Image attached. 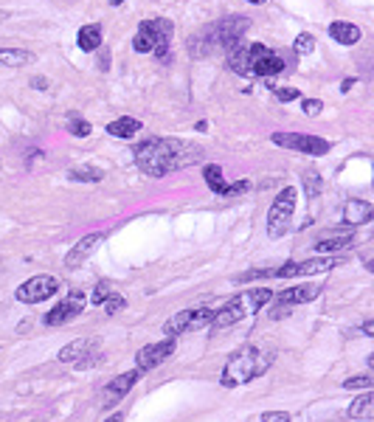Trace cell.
Wrapping results in <instances>:
<instances>
[{
	"label": "cell",
	"instance_id": "obj_21",
	"mask_svg": "<svg viewBox=\"0 0 374 422\" xmlns=\"http://www.w3.org/2000/svg\"><path fill=\"white\" fill-rule=\"evenodd\" d=\"M76 46L82 51H96L102 46V26L99 23H91V26H82L79 34H76Z\"/></svg>",
	"mask_w": 374,
	"mask_h": 422
},
{
	"label": "cell",
	"instance_id": "obj_29",
	"mask_svg": "<svg viewBox=\"0 0 374 422\" xmlns=\"http://www.w3.org/2000/svg\"><path fill=\"white\" fill-rule=\"evenodd\" d=\"M371 383H374V380H371L368 374H355V377L344 380V389H349V392H355V389H363V392H368V389H371Z\"/></svg>",
	"mask_w": 374,
	"mask_h": 422
},
{
	"label": "cell",
	"instance_id": "obj_9",
	"mask_svg": "<svg viewBox=\"0 0 374 422\" xmlns=\"http://www.w3.org/2000/svg\"><path fill=\"white\" fill-rule=\"evenodd\" d=\"M59 363H73L76 369H88L93 363H99V344L93 338H76L68 347L59 349Z\"/></svg>",
	"mask_w": 374,
	"mask_h": 422
},
{
	"label": "cell",
	"instance_id": "obj_33",
	"mask_svg": "<svg viewBox=\"0 0 374 422\" xmlns=\"http://www.w3.org/2000/svg\"><path fill=\"white\" fill-rule=\"evenodd\" d=\"M259 419L262 422H290V414L287 411H265Z\"/></svg>",
	"mask_w": 374,
	"mask_h": 422
},
{
	"label": "cell",
	"instance_id": "obj_8",
	"mask_svg": "<svg viewBox=\"0 0 374 422\" xmlns=\"http://www.w3.org/2000/svg\"><path fill=\"white\" fill-rule=\"evenodd\" d=\"M276 147H284L290 152H301V155H326L332 144L318 136H301V133H273L270 138Z\"/></svg>",
	"mask_w": 374,
	"mask_h": 422
},
{
	"label": "cell",
	"instance_id": "obj_16",
	"mask_svg": "<svg viewBox=\"0 0 374 422\" xmlns=\"http://www.w3.org/2000/svg\"><path fill=\"white\" fill-rule=\"evenodd\" d=\"M104 242V234H88V237H82L71 250H68V257H65V265L68 268H79L82 262H85L91 253Z\"/></svg>",
	"mask_w": 374,
	"mask_h": 422
},
{
	"label": "cell",
	"instance_id": "obj_26",
	"mask_svg": "<svg viewBox=\"0 0 374 422\" xmlns=\"http://www.w3.org/2000/svg\"><path fill=\"white\" fill-rule=\"evenodd\" d=\"M71 181H82V183H99L104 178V172L99 166H73L68 172Z\"/></svg>",
	"mask_w": 374,
	"mask_h": 422
},
{
	"label": "cell",
	"instance_id": "obj_14",
	"mask_svg": "<svg viewBox=\"0 0 374 422\" xmlns=\"http://www.w3.org/2000/svg\"><path fill=\"white\" fill-rule=\"evenodd\" d=\"M172 355H175V338H163V341H158V344H149L135 355L138 371H149V369L160 366L163 360H169Z\"/></svg>",
	"mask_w": 374,
	"mask_h": 422
},
{
	"label": "cell",
	"instance_id": "obj_15",
	"mask_svg": "<svg viewBox=\"0 0 374 422\" xmlns=\"http://www.w3.org/2000/svg\"><path fill=\"white\" fill-rule=\"evenodd\" d=\"M144 371H138V369H133V371H127V374H118V377H113L110 383L104 386V392H102V403H104V408H110V405H115L121 397H127V392L138 383V377H141Z\"/></svg>",
	"mask_w": 374,
	"mask_h": 422
},
{
	"label": "cell",
	"instance_id": "obj_36",
	"mask_svg": "<svg viewBox=\"0 0 374 422\" xmlns=\"http://www.w3.org/2000/svg\"><path fill=\"white\" fill-rule=\"evenodd\" d=\"M321 107H324V104H321L318 99H304V102H301V110H304L307 116H318Z\"/></svg>",
	"mask_w": 374,
	"mask_h": 422
},
{
	"label": "cell",
	"instance_id": "obj_12",
	"mask_svg": "<svg viewBox=\"0 0 374 422\" xmlns=\"http://www.w3.org/2000/svg\"><path fill=\"white\" fill-rule=\"evenodd\" d=\"M247 62H251V73L254 76H276L284 71V57H279L276 51H270L262 42L247 46Z\"/></svg>",
	"mask_w": 374,
	"mask_h": 422
},
{
	"label": "cell",
	"instance_id": "obj_19",
	"mask_svg": "<svg viewBox=\"0 0 374 422\" xmlns=\"http://www.w3.org/2000/svg\"><path fill=\"white\" fill-rule=\"evenodd\" d=\"M329 37L335 39V42H341V46H357L360 42V28L355 26V23H344V20H335L329 26Z\"/></svg>",
	"mask_w": 374,
	"mask_h": 422
},
{
	"label": "cell",
	"instance_id": "obj_4",
	"mask_svg": "<svg viewBox=\"0 0 374 422\" xmlns=\"http://www.w3.org/2000/svg\"><path fill=\"white\" fill-rule=\"evenodd\" d=\"M270 299H273L270 287H254V290H247V293L236 295V299H231L225 307H220V310L214 313V321H212V327H214V329H225V327H234V324H239L245 315H251V313L262 310V307H265Z\"/></svg>",
	"mask_w": 374,
	"mask_h": 422
},
{
	"label": "cell",
	"instance_id": "obj_31",
	"mask_svg": "<svg viewBox=\"0 0 374 422\" xmlns=\"http://www.w3.org/2000/svg\"><path fill=\"white\" fill-rule=\"evenodd\" d=\"M124 307H127V299H124V295H118V293H113L110 299L104 302V313H107V315H115V313L124 310Z\"/></svg>",
	"mask_w": 374,
	"mask_h": 422
},
{
	"label": "cell",
	"instance_id": "obj_22",
	"mask_svg": "<svg viewBox=\"0 0 374 422\" xmlns=\"http://www.w3.org/2000/svg\"><path fill=\"white\" fill-rule=\"evenodd\" d=\"M141 130V121L138 118H115V121H110L107 124V133L113 136V138H133L135 133Z\"/></svg>",
	"mask_w": 374,
	"mask_h": 422
},
{
	"label": "cell",
	"instance_id": "obj_30",
	"mask_svg": "<svg viewBox=\"0 0 374 422\" xmlns=\"http://www.w3.org/2000/svg\"><path fill=\"white\" fill-rule=\"evenodd\" d=\"M296 54L299 57H304V54H312V48H315V37L312 34H299V39H296Z\"/></svg>",
	"mask_w": 374,
	"mask_h": 422
},
{
	"label": "cell",
	"instance_id": "obj_24",
	"mask_svg": "<svg viewBox=\"0 0 374 422\" xmlns=\"http://www.w3.org/2000/svg\"><path fill=\"white\" fill-rule=\"evenodd\" d=\"M346 414H349V419H371L374 416V394L366 392L357 400H352V405H349Z\"/></svg>",
	"mask_w": 374,
	"mask_h": 422
},
{
	"label": "cell",
	"instance_id": "obj_1",
	"mask_svg": "<svg viewBox=\"0 0 374 422\" xmlns=\"http://www.w3.org/2000/svg\"><path fill=\"white\" fill-rule=\"evenodd\" d=\"M197 160H203V149L180 138H149L135 147V163L149 178H163Z\"/></svg>",
	"mask_w": 374,
	"mask_h": 422
},
{
	"label": "cell",
	"instance_id": "obj_6",
	"mask_svg": "<svg viewBox=\"0 0 374 422\" xmlns=\"http://www.w3.org/2000/svg\"><path fill=\"white\" fill-rule=\"evenodd\" d=\"M138 34L152 46V54H155L160 62L169 59V46H172V34H175L172 20H166V17L144 20V23L138 26Z\"/></svg>",
	"mask_w": 374,
	"mask_h": 422
},
{
	"label": "cell",
	"instance_id": "obj_11",
	"mask_svg": "<svg viewBox=\"0 0 374 422\" xmlns=\"http://www.w3.org/2000/svg\"><path fill=\"white\" fill-rule=\"evenodd\" d=\"M85 304H88L85 293H82V290H71L51 313H46L43 321H46V327H62V324H68V321H73V318H79L82 313H85Z\"/></svg>",
	"mask_w": 374,
	"mask_h": 422
},
{
	"label": "cell",
	"instance_id": "obj_42",
	"mask_svg": "<svg viewBox=\"0 0 374 422\" xmlns=\"http://www.w3.org/2000/svg\"><path fill=\"white\" fill-rule=\"evenodd\" d=\"M9 20V12L6 9H0V23H6Z\"/></svg>",
	"mask_w": 374,
	"mask_h": 422
},
{
	"label": "cell",
	"instance_id": "obj_2",
	"mask_svg": "<svg viewBox=\"0 0 374 422\" xmlns=\"http://www.w3.org/2000/svg\"><path fill=\"white\" fill-rule=\"evenodd\" d=\"M251 28V20L247 17H223L212 26H205L203 31L191 34L189 37V54L194 57H209L214 51H228L231 46H236V42L245 37V31Z\"/></svg>",
	"mask_w": 374,
	"mask_h": 422
},
{
	"label": "cell",
	"instance_id": "obj_20",
	"mask_svg": "<svg viewBox=\"0 0 374 422\" xmlns=\"http://www.w3.org/2000/svg\"><path fill=\"white\" fill-rule=\"evenodd\" d=\"M228 68L234 73H239V76H254L251 73V62H247V46L242 39L236 42V46L228 48Z\"/></svg>",
	"mask_w": 374,
	"mask_h": 422
},
{
	"label": "cell",
	"instance_id": "obj_17",
	"mask_svg": "<svg viewBox=\"0 0 374 422\" xmlns=\"http://www.w3.org/2000/svg\"><path fill=\"white\" fill-rule=\"evenodd\" d=\"M371 217H374V205L368 200H357V197L346 200V205H344V226H349V228L366 226Z\"/></svg>",
	"mask_w": 374,
	"mask_h": 422
},
{
	"label": "cell",
	"instance_id": "obj_18",
	"mask_svg": "<svg viewBox=\"0 0 374 422\" xmlns=\"http://www.w3.org/2000/svg\"><path fill=\"white\" fill-rule=\"evenodd\" d=\"M321 295V284H299V287H290L284 290L276 304H284V307H296V304H307L312 299H318Z\"/></svg>",
	"mask_w": 374,
	"mask_h": 422
},
{
	"label": "cell",
	"instance_id": "obj_37",
	"mask_svg": "<svg viewBox=\"0 0 374 422\" xmlns=\"http://www.w3.org/2000/svg\"><path fill=\"white\" fill-rule=\"evenodd\" d=\"M133 48H135L138 54H152V46H149V42H147L141 34H135V37H133Z\"/></svg>",
	"mask_w": 374,
	"mask_h": 422
},
{
	"label": "cell",
	"instance_id": "obj_28",
	"mask_svg": "<svg viewBox=\"0 0 374 422\" xmlns=\"http://www.w3.org/2000/svg\"><path fill=\"white\" fill-rule=\"evenodd\" d=\"M304 192H307V197H318L321 194V175L315 172V169L304 172Z\"/></svg>",
	"mask_w": 374,
	"mask_h": 422
},
{
	"label": "cell",
	"instance_id": "obj_7",
	"mask_svg": "<svg viewBox=\"0 0 374 422\" xmlns=\"http://www.w3.org/2000/svg\"><path fill=\"white\" fill-rule=\"evenodd\" d=\"M335 265H341L338 257H315V259H304V262H287L276 270H268V279H299V276L329 273Z\"/></svg>",
	"mask_w": 374,
	"mask_h": 422
},
{
	"label": "cell",
	"instance_id": "obj_27",
	"mask_svg": "<svg viewBox=\"0 0 374 422\" xmlns=\"http://www.w3.org/2000/svg\"><path fill=\"white\" fill-rule=\"evenodd\" d=\"M68 133L76 136V138H85L91 136V121L85 118H79V116H71V124H68Z\"/></svg>",
	"mask_w": 374,
	"mask_h": 422
},
{
	"label": "cell",
	"instance_id": "obj_40",
	"mask_svg": "<svg viewBox=\"0 0 374 422\" xmlns=\"http://www.w3.org/2000/svg\"><path fill=\"white\" fill-rule=\"evenodd\" d=\"M363 335H374V321H366L363 324Z\"/></svg>",
	"mask_w": 374,
	"mask_h": 422
},
{
	"label": "cell",
	"instance_id": "obj_25",
	"mask_svg": "<svg viewBox=\"0 0 374 422\" xmlns=\"http://www.w3.org/2000/svg\"><path fill=\"white\" fill-rule=\"evenodd\" d=\"M203 178H205V183H209V189H212L214 194L225 197V189H228V183H225V178H223V169H220L217 163H209V166H203Z\"/></svg>",
	"mask_w": 374,
	"mask_h": 422
},
{
	"label": "cell",
	"instance_id": "obj_5",
	"mask_svg": "<svg viewBox=\"0 0 374 422\" xmlns=\"http://www.w3.org/2000/svg\"><path fill=\"white\" fill-rule=\"evenodd\" d=\"M293 211H296V189L293 186H284L270 211H268V234L276 239V237H284L290 231V220H293Z\"/></svg>",
	"mask_w": 374,
	"mask_h": 422
},
{
	"label": "cell",
	"instance_id": "obj_13",
	"mask_svg": "<svg viewBox=\"0 0 374 422\" xmlns=\"http://www.w3.org/2000/svg\"><path fill=\"white\" fill-rule=\"evenodd\" d=\"M352 242H355V228L341 226V228L321 231V234L315 237V250L324 253V257H332V253H338V250L349 248Z\"/></svg>",
	"mask_w": 374,
	"mask_h": 422
},
{
	"label": "cell",
	"instance_id": "obj_41",
	"mask_svg": "<svg viewBox=\"0 0 374 422\" xmlns=\"http://www.w3.org/2000/svg\"><path fill=\"white\" fill-rule=\"evenodd\" d=\"M107 422H124V414H113Z\"/></svg>",
	"mask_w": 374,
	"mask_h": 422
},
{
	"label": "cell",
	"instance_id": "obj_10",
	"mask_svg": "<svg viewBox=\"0 0 374 422\" xmlns=\"http://www.w3.org/2000/svg\"><path fill=\"white\" fill-rule=\"evenodd\" d=\"M57 293H59V282L54 276H34L15 290V299L23 302V304H39V302L51 299V295H57Z\"/></svg>",
	"mask_w": 374,
	"mask_h": 422
},
{
	"label": "cell",
	"instance_id": "obj_3",
	"mask_svg": "<svg viewBox=\"0 0 374 422\" xmlns=\"http://www.w3.org/2000/svg\"><path fill=\"white\" fill-rule=\"evenodd\" d=\"M273 363V355L270 352H262L259 347H242L239 352H234L228 358V363L223 366V377L220 383L225 389H236V386H245L251 380L262 377L268 371V366Z\"/></svg>",
	"mask_w": 374,
	"mask_h": 422
},
{
	"label": "cell",
	"instance_id": "obj_32",
	"mask_svg": "<svg viewBox=\"0 0 374 422\" xmlns=\"http://www.w3.org/2000/svg\"><path fill=\"white\" fill-rule=\"evenodd\" d=\"M110 295H113V287H110V284H104V282H102V284H96V290H93V304H99V307H102V304L110 299Z\"/></svg>",
	"mask_w": 374,
	"mask_h": 422
},
{
	"label": "cell",
	"instance_id": "obj_35",
	"mask_svg": "<svg viewBox=\"0 0 374 422\" xmlns=\"http://www.w3.org/2000/svg\"><path fill=\"white\" fill-rule=\"evenodd\" d=\"M276 99L279 102H293V99H299V91L296 88H276Z\"/></svg>",
	"mask_w": 374,
	"mask_h": 422
},
{
	"label": "cell",
	"instance_id": "obj_38",
	"mask_svg": "<svg viewBox=\"0 0 374 422\" xmlns=\"http://www.w3.org/2000/svg\"><path fill=\"white\" fill-rule=\"evenodd\" d=\"M31 88H34V91H48V79H46V76H34V79H31Z\"/></svg>",
	"mask_w": 374,
	"mask_h": 422
},
{
	"label": "cell",
	"instance_id": "obj_44",
	"mask_svg": "<svg viewBox=\"0 0 374 422\" xmlns=\"http://www.w3.org/2000/svg\"><path fill=\"white\" fill-rule=\"evenodd\" d=\"M124 3V0H110V6H121Z\"/></svg>",
	"mask_w": 374,
	"mask_h": 422
},
{
	"label": "cell",
	"instance_id": "obj_43",
	"mask_svg": "<svg viewBox=\"0 0 374 422\" xmlns=\"http://www.w3.org/2000/svg\"><path fill=\"white\" fill-rule=\"evenodd\" d=\"M245 3H254V6H262V3H265V0H245Z\"/></svg>",
	"mask_w": 374,
	"mask_h": 422
},
{
	"label": "cell",
	"instance_id": "obj_39",
	"mask_svg": "<svg viewBox=\"0 0 374 422\" xmlns=\"http://www.w3.org/2000/svg\"><path fill=\"white\" fill-rule=\"evenodd\" d=\"M352 84H355V79H344V82H341V93H349Z\"/></svg>",
	"mask_w": 374,
	"mask_h": 422
},
{
	"label": "cell",
	"instance_id": "obj_45",
	"mask_svg": "<svg viewBox=\"0 0 374 422\" xmlns=\"http://www.w3.org/2000/svg\"><path fill=\"white\" fill-rule=\"evenodd\" d=\"M0 166H3V163H0Z\"/></svg>",
	"mask_w": 374,
	"mask_h": 422
},
{
	"label": "cell",
	"instance_id": "obj_23",
	"mask_svg": "<svg viewBox=\"0 0 374 422\" xmlns=\"http://www.w3.org/2000/svg\"><path fill=\"white\" fill-rule=\"evenodd\" d=\"M34 62V54L31 51H23V48H0V68H23Z\"/></svg>",
	"mask_w": 374,
	"mask_h": 422
},
{
	"label": "cell",
	"instance_id": "obj_34",
	"mask_svg": "<svg viewBox=\"0 0 374 422\" xmlns=\"http://www.w3.org/2000/svg\"><path fill=\"white\" fill-rule=\"evenodd\" d=\"M247 189H251V183H247V181H236V183H231V186L225 189V197H236V194H245Z\"/></svg>",
	"mask_w": 374,
	"mask_h": 422
}]
</instances>
